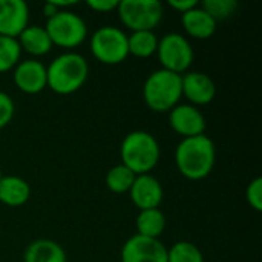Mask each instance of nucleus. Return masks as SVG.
<instances>
[{
	"label": "nucleus",
	"instance_id": "1",
	"mask_svg": "<svg viewBox=\"0 0 262 262\" xmlns=\"http://www.w3.org/2000/svg\"><path fill=\"white\" fill-rule=\"evenodd\" d=\"M216 150L207 135L183 138L175 150V163L180 173L192 181L204 180L215 167Z\"/></svg>",
	"mask_w": 262,
	"mask_h": 262
},
{
	"label": "nucleus",
	"instance_id": "2",
	"mask_svg": "<svg viewBox=\"0 0 262 262\" xmlns=\"http://www.w3.org/2000/svg\"><path fill=\"white\" fill-rule=\"evenodd\" d=\"M48 88L60 95L77 92L88 80V60L77 52H64L52 60L46 68Z\"/></svg>",
	"mask_w": 262,
	"mask_h": 262
},
{
	"label": "nucleus",
	"instance_id": "3",
	"mask_svg": "<svg viewBox=\"0 0 262 262\" xmlns=\"http://www.w3.org/2000/svg\"><path fill=\"white\" fill-rule=\"evenodd\" d=\"M121 164L135 175L150 173L160 160V144L157 138L146 130L127 134L120 146Z\"/></svg>",
	"mask_w": 262,
	"mask_h": 262
},
{
	"label": "nucleus",
	"instance_id": "4",
	"mask_svg": "<svg viewBox=\"0 0 262 262\" xmlns=\"http://www.w3.org/2000/svg\"><path fill=\"white\" fill-rule=\"evenodd\" d=\"M183 97L181 75L158 69L152 72L143 86V98L147 107L154 112H170L178 106Z\"/></svg>",
	"mask_w": 262,
	"mask_h": 262
},
{
	"label": "nucleus",
	"instance_id": "5",
	"mask_svg": "<svg viewBox=\"0 0 262 262\" xmlns=\"http://www.w3.org/2000/svg\"><path fill=\"white\" fill-rule=\"evenodd\" d=\"M121 23L137 31H154L163 20L164 9L158 0H121L117 6Z\"/></svg>",
	"mask_w": 262,
	"mask_h": 262
},
{
	"label": "nucleus",
	"instance_id": "6",
	"mask_svg": "<svg viewBox=\"0 0 262 262\" xmlns=\"http://www.w3.org/2000/svg\"><path fill=\"white\" fill-rule=\"evenodd\" d=\"M52 45L60 48L72 49L80 46L88 37V26L84 20L71 11H58L55 15L48 18L45 26Z\"/></svg>",
	"mask_w": 262,
	"mask_h": 262
},
{
	"label": "nucleus",
	"instance_id": "7",
	"mask_svg": "<svg viewBox=\"0 0 262 262\" xmlns=\"http://www.w3.org/2000/svg\"><path fill=\"white\" fill-rule=\"evenodd\" d=\"M91 51L103 64H120L129 55L127 35L120 28L103 26L92 34Z\"/></svg>",
	"mask_w": 262,
	"mask_h": 262
},
{
	"label": "nucleus",
	"instance_id": "8",
	"mask_svg": "<svg viewBox=\"0 0 262 262\" xmlns=\"http://www.w3.org/2000/svg\"><path fill=\"white\" fill-rule=\"evenodd\" d=\"M157 55L161 63V69L180 75L190 68L195 57L190 41L177 32H169L158 40Z\"/></svg>",
	"mask_w": 262,
	"mask_h": 262
},
{
	"label": "nucleus",
	"instance_id": "9",
	"mask_svg": "<svg viewBox=\"0 0 262 262\" xmlns=\"http://www.w3.org/2000/svg\"><path fill=\"white\" fill-rule=\"evenodd\" d=\"M121 262H167V249L160 239L137 233L123 244Z\"/></svg>",
	"mask_w": 262,
	"mask_h": 262
},
{
	"label": "nucleus",
	"instance_id": "10",
	"mask_svg": "<svg viewBox=\"0 0 262 262\" xmlns=\"http://www.w3.org/2000/svg\"><path fill=\"white\" fill-rule=\"evenodd\" d=\"M170 127L183 138H192L204 135L206 118L201 111L192 104H178L169 112Z\"/></svg>",
	"mask_w": 262,
	"mask_h": 262
},
{
	"label": "nucleus",
	"instance_id": "11",
	"mask_svg": "<svg viewBox=\"0 0 262 262\" xmlns=\"http://www.w3.org/2000/svg\"><path fill=\"white\" fill-rule=\"evenodd\" d=\"M12 80L15 86L25 94H38L48 88V74L46 66L35 60H23L14 68Z\"/></svg>",
	"mask_w": 262,
	"mask_h": 262
},
{
	"label": "nucleus",
	"instance_id": "12",
	"mask_svg": "<svg viewBox=\"0 0 262 262\" xmlns=\"http://www.w3.org/2000/svg\"><path fill=\"white\" fill-rule=\"evenodd\" d=\"M29 25V8L23 0H0V35L17 38Z\"/></svg>",
	"mask_w": 262,
	"mask_h": 262
},
{
	"label": "nucleus",
	"instance_id": "13",
	"mask_svg": "<svg viewBox=\"0 0 262 262\" xmlns=\"http://www.w3.org/2000/svg\"><path fill=\"white\" fill-rule=\"evenodd\" d=\"M132 203L140 210H149V209H158L164 192L161 183L150 173L137 175L130 190H129Z\"/></svg>",
	"mask_w": 262,
	"mask_h": 262
},
{
	"label": "nucleus",
	"instance_id": "14",
	"mask_svg": "<svg viewBox=\"0 0 262 262\" xmlns=\"http://www.w3.org/2000/svg\"><path fill=\"white\" fill-rule=\"evenodd\" d=\"M181 86L183 95L187 97L190 103L198 106H206L212 103L216 95L215 81L204 72H186L184 75H181Z\"/></svg>",
	"mask_w": 262,
	"mask_h": 262
},
{
	"label": "nucleus",
	"instance_id": "15",
	"mask_svg": "<svg viewBox=\"0 0 262 262\" xmlns=\"http://www.w3.org/2000/svg\"><path fill=\"white\" fill-rule=\"evenodd\" d=\"M181 23L184 31L198 40L210 38L216 31V21L198 5L196 8L181 14Z\"/></svg>",
	"mask_w": 262,
	"mask_h": 262
},
{
	"label": "nucleus",
	"instance_id": "16",
	"mask_svg": "<svg viewBox=\"0 0 262 262\" xmlns=\"http://www.w3.org/2000/svg\"><path fill=\"white\" fill-rule=\"evenodd\" d=\"M17 41H18L21 51H25L34 57L46 55L54 46L46 29L41 26H37V25H28L21 31V34L17 37Z\"/></svg>",
	"mask_w": 262,
	"mask_h": 262
},
{
	"label": "nucleus",
	"instance_id": "17",
	"mask_svg": "<svg viewBox=\"0 0 262 262\" xmlns=\"http://www.w3.org/2000/svg\"><path fill=\"white\" fill-rule=\"evenodd\" d=\"M31 196L29 184L15 175H3L0 180V203L9 207H20Z\"/></svg>",
	"mask_w": 262,
	"mask_h": 262
},
{
	"label": "nucleus",
	"instance_id": "18",
	"mask_svg": "<svg viewBox=\"0 0 262 262\" xmlns=\"http://www.w3.org/2000/svg\"><path fill=\"white\" fill-rule=\"evenodd\" d=\"M25 262H68L63 247L52 239L32 241L23 255Z\"/></svg>",
	"mask_w": 262,
	"mask_h": 262
},
{
	"label": "nucleus",
	"instance_id": "19",
	"mask_svg": "<svg viewBox=\"0 0 262 262\" xmlns=\"http://www.w3.org/2000/svg\"><path fill=\"white\" fill-rule=\"evenodd\" d=\"M164 229H166V216L160 209L140 210L137 216L138 235L158 239L163 235Z\"/></svg>",
	"mask_w": 262,
	"mask_h": 262
},
{
	"label": "nucleus",
	"instance_id": "20",
	"mask_svg": "<svg viewBox=\"0 0 262 262\" xmlns=\"http://www.w3.org/2000/svg\"><path fill=\"white\" fill-rule=\"evenodd\" d=\"M158 38L154 31H137L127 35V49L129 55L138 58H147L157 54Z\"/></svg>",
	"mask_w": 262,
	"mask_h": 262
},
{
	"label": "nucleus",
	"instance_id": "21",
	"mask_svg": "<svg viewBox=\"0 0 262 262\" xmlns=\"http://www.w3.org/2000/svg\"><path fill=\"white\" fill-rule=\"evenodd\" d=\"M137 175L123 164H117L106 173V186L114 193H126L130 190Z\"/></svg>",
	"mask_w": 262,
	"mask_h": 262
},
{
	"label": "nucleus",
	"instance_id": "22",
	"mask_svg": "<svg viewBox=\"0 0 262 262\" xmlns=\"http://www.w3.org/2000/svg\"><path fill=\"white\" fill-rule=\"evenodd\" d=\"M21 49L17 38L0 35V74L14 69L20 63Z\"/></svg>",
	"mask_w": 262,
	"mask_h": 262
},
{
	"label": "nucleus",
	"instance_id": "23",
	"mask_svg": "<svg viewBox=\"0 0 262 262\" xmlns=\"http://www.w3.org/2000/svg\"><path fill=\"white\" fill-rule=\"evenodd\" d=\"M167 262H204V256L193 243L178 241L167 249Z\"/></svg>",
	"mask_w": 262,
	"mask_h": 262
},
{
	"label": "nucleus",
	"instance_id": "24",
	"mask_svg": "<svg viewBox=\"0 0 262 262\" xmlns=\"http://www.w3.org/2000/svg\"><path fill=\"white\" fill-rule=\"evenodd\" d=\"M200 6L215 21H220V20H227L232 15H235L239 5L236 0H204Z\"/></svg>",
	"mask_w": 262,
	"mask_h": 262
},
{
	"label": "nucleus",
	"instance_id": "25",
	"mask_svg": "<svg viewBox=\"0 0 262 262\" xmlns=\"http://www.w3.org/2000/svg\"><path fill=\"white\" fill-rule=\"evenodd\" d=\"M246 198L247 203L250 204L252 209H255L256 212L262 210V178H255L253 181H250V184L247 186L246 190Z\"/></svg>",
	"mask_w": 262,
	"mask_h": 262
},
{
	"label": "nucleus",
	"instance_id": "26",
	"mask_svg": "<svg viewBox=\"0 0 262 262\" xmlns=\"http://www.w3.org/2000/svg\"><path fill=\"white\" fill-rule=\"evenodd\" d=\"M14 111H15V106H14L12 98L8 94L0 91V129H3L5 126L11 123L14 117Z\"/></svg>",
	"mask_w": 262,
	"mask_h": 262
},
{
	"label": "nucleus",
	"instance_id": "27",
	"mask_svg": "<svg viewBox=\"0 0 262 262\" xmlns=\"http://www.w3.org/2000/svg\"><path fill=\"white\" fill-rule=\"evenodd\" d=\"M86 5L97 12H111L117 9L118 2L117 0H88Z\"/></svg>",
	"mask_w": 262,
	"mask_h": 262
},
{
	"label": "nucleus",
	"instance_id": "28",
	"mask_svg": "<svg viewBox=\"0 0 262 262\" xmlns=\"http://www.w3.org/2000/svg\"><path fill=\"white\" fill-rule=\"evenodd\" d=\"M198 5L200 3L196 0H169V6L173 8L175 11L181 12V14H184V12L196 8Z\"/></svg>",
	"mask_w": 262,
	"mask_h": 262
},
{
	"label": "nucleus",
	"instance_id": "29",
	"mask_svg": "<svg viewBox=\"0 0 262 262\" xmlns=\"http://www.w3.org/2000/svg\"><path fill=\"white\" fill-rule=\"evenodd\" d=\"M58 11H60V9L52 3V0H51V2H46V3L43 5V12H45V15H46L48 18H51L52 15H55Z\"/></svg>",
	"mask_w": 262,
	"mask_h": 262
},
{
	"label": "nucleus",
	"instance_id": "30",
	"mask_svg": "<svg viewBox=\"0 0 262 262\" xmlns=\"http://www.w3.org/2000/svg\"><path fill=\"white\" fill-rule=\"evenodd\" d=\"M3 178V172H2V169H0V180Z\"/></svg>",
	"mask_w": 262,
	"mask_h": 262
}]
</instances>
